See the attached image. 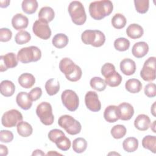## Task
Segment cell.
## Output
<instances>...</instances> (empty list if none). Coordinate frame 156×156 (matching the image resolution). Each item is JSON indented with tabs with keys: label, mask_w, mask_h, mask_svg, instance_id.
Here are the masks:
<instances>
[{
	"label": "cell",
	"mask_w": 156,
	"mask_h": 156,
	"mask_svg": "<svg viewBox=\"0 0 156 156\" xmlns=\"http://www.w3.org/2000/svg\"><path fill=\"white\" fill-rule=\"evenodd\" d=\"M73 149L76 153L83 152L87 147V142L83 138H77L73 141Z\"/></svg>",
	"instance_id": "33"
},
{
	"label": "cell",
	"mask_w": 156,
	"mask_h": 156,
	"mask_svg": "<svg viewBox=\"0 0 156 156\" xmlns=\"http://www.w3.org/2000/svg\"><path fill=\"white\" fill-rule=\"evenodd\" d=\"M41 52L40 49L34 46L21 48L17 54L18 61L23 63H28L37 62L41 58Z\"/></svg>",
	"instance_id": "5"
},
{
	"label": "cell",
	"mask_w": 156,
	"mask_h": 156,
	"mask_svg": "<svg viewBox=\"0 0 156 156\" xmlns=\"http://www.w3.org/2000/svg\"><path fill=\"white\" fill-rule=\"evenodd\" d=\"M110 133L114 138L120 139L125 136L126 133V128L124 125H115L112 128Z\"/></svg>",
	"instance_id": "38"
},
{
	"label": "cell",
	"mask_w": 156,
	"mask_h": 156,
	"mask_svg": "<svg viewBox=\"0 0 156 156\" xmlns=\"http://www.w3.org/2000/svg\"><path fill=\"white\" fill-rule=\"evenodd\" d=\"M144 30L143 27L137 24H130L127 29L126 34L129 37L132 39H138L143 35Z\"/></svg>",
	"instance_id": "21"
},
{
	"label": "cell",
	"mask_w": 156,
	"mask_h": 156,
	"mask_svg": "<svg viewBox=\"0 0 156 156\" xmlns=\"http://www.w3.org/2000/svg\"><path fill=\"white\" fill-rule=\"evenodd\" d=\"M32 155H44L45 154L41 151V150H40V149H36L35 150L32 154Z\"/></svg>",
	"instance_id": "49"
},
{
	"label": "cell",
	"mask_w": 156,
	"mask_h": 156,
	"mask_svg": "<svg viewBox=\"0 0 156 156\" xmlns=\"http://www.w3.org/2000/svg\"><path fill=\"white\" fill-rule=\"evenodd\" d=\"M23 11L27 14L35 13L38 8V2L36 0H24L22 2Z\"/></svg>",
	"instance_id": "31"
},
{
	"label": "cell",
	"mask_w": 156,
	"mask_h": 156,
	"mask_svg": "<svg viewBox=\"0 0 156 156\" xmlns=\"http://www.w3.org/2000/svg\"><path fill=\"white\" fill-rule=\"evenodd\" d=\"M151 124L149 117L144 114H140L137 116L134 121L135 127L140 131L147 130Z\"/></svg>",
	"instance_id": "19"
},
{
	"label": "cell",
	"mask_w": 156,
	"mask_h": 156,
	"mask_svg": "<svg viewBox=\"0 0 156 156\" xmlns=\"http://www.w3.org/2000/svg\"><path fill=\"white\" fill-rule=\"evenodd\" d=\"M17 132L20 136L27 137L32 133L33 129L29 123L22 121L17 124Z\"/></svg>",
	"instance_id": "28"
},
{
	"label": "cell",
	"mask_w": 156,
	"mask_h": 156,
	"mask_svg": "<svg viewBox=\"0 0 156 156\" xmlns=\"http://www.w3.org/2000/svg\"><path fill=\"white\" fill-rule=\"evenodd\" d=\"M115 71V66L110 63H105L101 68V74L102 75L105 77L110 73H113Z\"/></svg>",
	"instance_id": "44"
},
{
	"label": "cell",
	"mask_w": 156,
	"mask_h": 156,
	"mask_svg": "<svg viewBox=\"0 0 156 156\" xmlns=\"http://www.w3.org/2000/svg\"><path fill=\"white\" fill-rule=\"evenodd\" d=\"M114 47L119 51H127L130 47V41L124 37L118 38L114 41Z\"/></svg>",
	"instance_id": "37"
},
{
	"label": "cell",
	"mask_w": 156,
	"mask_h": 156,
	"mask_svg": "<svg viewBox=\"0 0 156 156\" xmlns=\"http://www.w3.org/2000/svg\"><path fill=\"white\" fill-rule=\"evenodd\" d=\"M45 89L49 96L56 94L60 90V83L56 79H50L45 83Z\"/></svg>",
	"instance_id": "26"
},
{
	"label": "cell",
	"mask_w": 156,
	"mask_h": 156,
	"mask_svg": "<svg viewBox=\"0 0 156 156\" xmlns=\"http://www.w3.org/2000/svg\"><path fill=\"white\" fill-rule=\"evenodd\" d=\"M22 114L16 109L5 112L1 118V123L5 127H13L23 121Z\"/></svg>",
	"instance_id": "9"
},
{
	"label": "cell",
	"mask_w": 156,
	"mask_h": 156,
	"mask_svg": "<svg viewBox=\"0 0 156 156\" xmlns=\"http://www.w3.org/2000/svg\"><path fill=\"white\" fill-rule=\"evenodd\" d=\"M134 4L136 10L141 14L148 11L149 7V1L148 0H135Z\"/></svg>",
	"instance_id": "40"
},
{
	"label": "cell",
	"mask_w": 156,
	"mask_h": 156,
	"mask_svg": "<svg viewBox=\"0 0 156 156\" xmlns=\"http://www.w3.org/2000/svg\"><path fill=\"white\" fill-rule=\"evenodd\" d=\"M16 102L18 105L23 110L30 108L32 105V101L30 99L29 93L24 91H21L17 94Z\"/></svg>",
	"instance_id": "17"
},
{
	"label": "cell",
	"mask_w": 156,
	"mask_h": 156,
	"mask_svg": "<svg viewBox=\"0 0 156 156\" xmlns=\"http://www.w3.org/2000/svg\"><path fill=\"white\" fill-rule=\"evenodd\" d=\"M53 154H56V155H61L60 154H59V153H57V152H53V151H50V152H48V154H47V155H53Z\"/></svg>",
	"instance_id": "52"
},
{
	"label": "cell",
	"mask_w": 156,
	"mask_h": 156,
	"mask_svg": "<svg viewBox=\"0 0 156 156\" xmlns=\"http://www.w3.org/2000/svg\"><path fill=\"white\" fill-rule=\"evenodd\" d=\"M10 1L7 0V1H0V3H1V7L2 8H5V7H7L9 6V4H10Z\"/></svg>",
	"instance_id": "48"
},
{
	"label": "cell",
	"mask_w": 156,
	"mask_h": 156,
	"mask_svg": "<svg viewBox=\"0 0 156 156\" xmlns=\"http://www.w3.org/2000/svg\"><path fill=\"white\" fill-rule=\"evenodd\" d=\"M35 82L34 76L30 73H23L18 77V83L24 88H31Z\"/></svg>",
	"instance_id": "23"
},
{
	"label": "cell",
	"mask_w": 156,
	"mask_h": 156,
	"mask_svg": "<svg viewBox=\"0 0 156 156\" xmlns=\"http://www.w3.org/2000/svg\"><path fill=\"white\" fill-rule=\"evenodd\" d=\"M13 139V134L11 131L2 130L0 132V141L2 143L11 142Z\"/></svg>",
	"instance_id": "41"
},
{
	"label": "cell",
	"mask_w": 156,
	"mask_h": 156,
	"mask_svg": "<svg viewBox=\"0 0 156 156\" xmlns=\"http://www.w3.org/2000/svg\"><path fill=\"white\" fill-rule=\"evenodd\" d=\"M138 147V141L135 137H128L125 139L122 143L124 150L127 152H133L135 151Z\"/></svg>",
	"instance_id": "29"
},
{
	"label": "cell",
	"mask_w": 156,
	"mask_h": 156,
	"mask_svg": "<svg viewBox=\"0 0 156 156\" xmlns=\"http://www.w3.org/2000/svg\"><path fill=\"white\" fill-rule=\"evenodd\" d=\"M41 94H42V90L40 87H38L34 88L29 93V96L32 101H35L38 100L41 96Z\"/></svg>",
	"instance_id": "45"
},
{
	"label": "cell",
	"mask_w": 156,
	"mask_h": 156,
	"mask_svg": "<svg viewBox=\"0 0 156 156\" xmlns=\"http://www.w3.org/2000/svg\"><path fill=\"white\" fill-rule=\"evenodd\" d=\"M144 94L149 98H154L156 95V85L154 83H147L144 89Z\"/></svg>",
	"instance_id": "42"
},
{
	"label": "cell",
	"mask_w": 156,
	"mask_h": 156,
	"mask_svg": "<svg viewBox=\"0 0 156 156\" xmlns=\"http://www.w3.org/2000/svg\"><path fill=\"white\" fill-rule=\"evenodd\" d=\"M125 87L129 92L131 93H137L141 90L142 83L138 79H130L126 82Z\"/></svg>",
	"instance_id": "25"
},
{
	"label": "cell",
	"mask_w": 156,
	"mask_h": 156,
	"mask_svg": "<svg viewBox=\"0 0 156 156\" xmlns=\"http://www.w3.org/2000/svg\"><path fill=\"white\" fill-rule=\"evenodd\" d=\"M7 154H8L7 147L3 144H0V155L1 156H5Z\"/></svg>",
	"instance_id": "47"
},
{
	"label": "cell",
	"mask_w": 156,
	"mask_h": 156,
	"mask_svg": "<svg viewBox=\"0 0 156 156\" xmlns=\"http://www.w3.org/2000/svg\"><path fill=\"white\" fill-rule=\"evenodd\" d=\"M38 16L39 20H43L47 23H49L54 19L55 13L51 7L46 6L42 7L40 10Z\"/></svg>",
	"instance_id": "24"
},
{
	"label": "cell",
	"mask_w": 156,
	"mask_h": 156,
	"mask_svg": "<svg viewBox=\"0 0 156 156\" xmlns=\"http://www.w3.org/2000/svg\"><path fill=\"white\" fill-rule=\"evenodd\" d=\"M114 154V153H113ZM113 153H109L108 154V155H110V154H113ZM115 154H116V155H119V154H117V153H115Z\"/></svg>",
	"instance_id": "53"
},
{
	"label": "cell",
	"mask_w": 156,
	"mask_h": 156,
	"mask_svg": "<svg viewBox=\"0 0 156 156\" xmlns=\"http://www.w3.org/2000/svg\"><path fill=\"white\" fill-rule=\"evenodd\" d=\"M68 12L72 21L76 25L81 26L85 23L87 15L83 4L77 1L71 2L68 5Z\"/></svg>",
	"instance_id": "3"
},
{
	"label": "cell",
	"mask_w": 156,
	"mask_h": 156,
	"mask_svg": "<svg viewBox=\"0 0 156 156\" xmlns=\"http://www.w3.org/2000/svg\"><path fill=\"white\" fill-rule=\"evenodd\" d=\"M104 118L108 122H115L119 119L118 107L111 105L105 108L104 112Z\"/></svg>",
	"instance_id": "20"
},
{
	"label": "cell",
	"mask_w": 156,
	"mask_h": 156,
	"mask_svg": "<svg viewBox=\"0 0 156 156\" xmlns=\"http://www.w3.org/2000/svg\"><path fill=\"white\" fill-rule=\"evenodd\" d=\"M36 113L44 125L50 126L54 122L52 106L49 102H43L38 104L36 108Z\"/></svg>",
	"instance_id": "7"
},
{
	"label": "cell",
	"mask_w": 156,
	"mask_h": 156,
	"mask_svg": "<svg viewBox=\"0 0 156 156\" xmlns=\"http://www.w3.org/2000/svg\"><path fill=\"white\" fill-rule=\"evenodd\" d=\"M1 93L5 97L12 96L15 91V86L14 83L9 80H2L1 83Z\"/></svg>",
	"instance_id": "22"
},
{
	"label": "cell",
	"mask_w": 156,
	"mask_h": 156,
	"mask_svg": "<svg viewBox=\"0 0 156 156\" xmlns=\"http://www.w3.org/2000/svg\"><path fill=\"white\" fill-rule=\"evenodd\" d=\"M57 147L63 151H68L71 146V141L68 138H67L65 135H62L58 136L54 142Z\"/></svg>",
	"instance_id": "34"
},
{
	"label": "cell",
	"mask_w": 156,
	"mask_h": 156,
	"mask_svg": "<svg viewBox=\"0 0 156 156\" xmlns=\"http://www.w3.org/2000/svg\"><path fill=\"white\" fill-rule=\"evenodd\" d=\"M58 124L60 127L63 128L68 134L71 135L79 133L82 129L80 123L68 115L61 116L58 120Z\"/></svg>",
	"instance_id": "6"
},
{
	"label": "cell",
	"mask_w": 156,
	"mask_h": 156,
	"mask_svg": "<svg viewBox=\"0 0 156 156\" xmlns=\"http://www.w3.org/2000/svg\"><path fill=\"white\" fill-rule=\"evenodd\" d=\"M32 30L34 34L41 39L48 40L51 35V30L48 23L39 19L34 22Z\"/></svg>",
	"instance_id": "11"
},
{
	"label": "cell",
	"mask_w": 156,
	"mask_h": 156,
	"mask_svg": "<svg viewBox=\"0 0 156 156\" xmlns=\"http://www.w3.org/2000/svg\"><path fill=\"white\" fill-rule=\"evenodd\" d=\"M59 68L65 74L66 78L71 82H77L82 77L81 68L69 58H62L59 63Z\"/></svg>",
	"instance_id": "2"
},
{
	"label": "cell",
	"mask_w": 156,
	"mask_h": 156,
	"mask_svg": "<svg viewBox=\"0 0 156 156\" xmlns=\"http://www.w3.org/2000/svg\"><path fill=\"white\" fill-rule=\"evenodd\" d=\"M119 119L122 121H127L132 118L134 114L133 106L127 102H122L118 106Z\"/></svg>",
	"instance_id": "14"
},
{
	"label": "cell",
	"mask_w": 156,
	"mask_h": 156,
	"mask_svg": "<svg viewBox=\"0 0 156 156\" xmlns=\"http://www.w3.org/2000/svg\"><path fill=\"white\" fill-rule=\"evenodd\" d=\"M155 102L152 104V107H151V112L153 115V116H155Z\"/></svg>",
	"instance_id": "50"
},
{
	"label": "cell",
	"mask_w": 156,
	"mask_h": 156,
	"mask_svg": "<svg viewBox=\"0 0 156 156\" xmlns=\"http://www.w3.org/2000/svg\"><path fill=\"white\" fill-rule=\"evenodd\" d=\"M111 22L115 28L121 29L125 27L126 24V18L122 14L116 13L112 17Z\"/></svg>",
	"instance_id": "36"
},
{
	"label": "cell",
	"mask_w": 156,
	"mask_h": 156,
	"mask_svg": "<svg viewBox=\"0 0 156 156\" xmlns=\"http://www.w3.org/2000/svg\"><path fill=\"white\" fill-rule=\"evenodd\" d=\"M85 103L87 107L92 112H99L101 108V103L99 100L98 94L95 91H89L86 93Z\"/></svg>",
	"instance_id": "12"
},
{
	"label": "cell",
	"mask_w": 156,
	"mask_h": 156,
	"mask_svg": "<svg viewBox=\"0 0 156 156\" xmlns=\"http://www.w3.org/2000/svg\"><path fill=\"white\" fill-rule=\"evenodd\" d=\"M12 36V31L7 28H1L0 29V41L1 42L9 41Z\"/></svg>",
	"instance_id": "43"
},
{
	"label": "cell",
	"mask_w": 156,
	"mask_h": 156,
	"mask_svg": "<svg viewBox=\"0 0 156 156\" xmlns=\"http://www.w3.org/2000/svg\"><path fill=\"white\" fill-rule=\"evenodd\" d=\"M81 39L85 44L101 47L105 43V37L104 33L99 30H86L82 34Z\"/></svg>",
	"instance_id": "4"
},
{
	"label": "cell",
	"mask_w": 156,
	"mask_h": 156,
	"mask_svg": "<svg viewBox=\"0 0 156 156\" xmlns=\"http://www.w3.org/2000/svg\"><path fill=\"white\" fill-rule=\"evenodd\" d=\"M155 121H154V122H153V123L152 124H151V129H152V130L153 131V132L154 133H155L156 132H155Z\"/></svg>",
	"instance_id": "51"
},
{
	"label": "cell",
	"mask_w": 156,
	"mask_h": 156,
	"mask_svg": "<svg viewBox=\"0 0 156 156\" xmlns=\"http://www.w3.org/2000/svg\"><path fill=\"white\" fill-rule=\"evenodd\" d=\"M105 78L104 80L106 84L111 87H118L122 82L121 76L116 71L110 73Z\"/></svg>",
	"instance_id": "27"
},
{
	"label": "cell",
	"mask_w": 156,
	"mask_h": 156,
	"mask_svg": "<svg viewBox=\"0 0 156 156\" xmlns=\"http://www.w3.org/2000/svg\"><path fill=\"white\" fill-rule=\"evenodd\" d=\"M18 58L13 52H9L0 57V71L4 72L9 68H13L18 65Z\"/></svg>",
	"instance_id": "13"
},
{
	"label": "cell",
	"mask_w": 156,
	"mask_h": 156,
	"mask_svg": "<svg viewBox=\"0 0 156 156\" xmlns=\"http://www.w3.org/2000/svg\"><path fill=\"white\" fill-rule=\"evenodd\" d=\"M90 86L94 90L98 91H102L106 88V83L105 80L100 77H94L90 82Z\"/></svg>",
	"instance_id": "35"
},
{
	"label": "cell",
	"mask_w": 156,
	"mask_h": 156,
	"mask_svg": "<svg viewBox=\"0 0 156 156\" xmlns=\"http://www.w3.org/2000/svg\"><path fill=\"white\" fill-rule=\"evenodd\" d=\"M113 5L111 1H96L90 3L89 13L90 16L96 20H101L108 16L112 12Z\"/></svg>",
	"instance_id": "1"
},
{
	"label": "cell",
	"mask_w": 156,
	"mask_h": 156,
	"mask_svg": "<svg viewBox=\"0 0 156 156\" xmlns=\"http://www.w3.org/2000/svg\"><path fill=\"white\" fill-rule=\"evenodd\" d=\"M120 69L125 75H132L136 71L135 62L130 58H124L120 62Z\"/></svg>",
	"instance_id": "16"
},
{
	"label": "cell",
	"mask_w": 156,
	"mask_h": 156,
	"mask_svg": "<svg viewBox=\"0 0 156 156\" xmlns=\"http://www.w3.org/2000/svg\"><path fill=\"white\" fill-rule=\"evenodd\" d=\"M63 132L60 129H54L50 130L48 133V138L53 143L55 142V140L62 135H64Z\"/></svg>",
	"instance_id": "46"
},
{
	"label": "cell",
	"mask_w": 156,
	"mask_h": 156,
	"mask_svg": "<svg viewBox=\"0 0 156 156\" xmlns=\"http://www.w3.org/2000/svg\"><path fill=\"white\" fill-rule=\"evenodd\" d=\"M155 57H151L144 62L140 71V76L145 81H153L155 79Z\"/></svg>",
	"instance_id": "10"
},
{
	"label": "cell",
	"mask_w": 156,
	"mask_h": 156,
	"mask_svg": "<svg viewBox=\"0 0 156 156\" xmlns=\"http://www.w3.org/2000/svg\"><path fill=\"white\" fill-rule=\"evenodd\" d=\"M31 38L30 34L26 30H21L18 32L15 37V41L18 44H24L28 43Z\"/></svg>",
	"instance_id": "39"
},
{
	"label": "cell",
	"mask_w": 156,
	"mask_h": 156,
	"mask_svg": "<svg viewBox=\"0 0 156 156\" xmlns=\"http://www.w3.org/2000/svg\"><path fill=\"white\" fill-rule=\"evenodd\" d=\"M142 146L144 148L155 154L156 151V136L154 135L144 136L142 140Z\"/></svg>",
	"instance_id": "30"
},
{
	"label": "cell",
	"mask_w": 156,
	"mask_h": 156,
	"mask_svg": "<svg viewBox=\"0 0 156 156\" xmlns=\"http://www.w3.org/2000/svg\"><path fill=\"white\" fill-rule=\"evenodd\" d=\"M28 24L29 20L27 17L21 13L15 15L12 19V26L16 30H21L26 29L27 27Z\"/></svg>",
	"instance_id": "15"
},
{
	"label": "cell",
	"mask_w": 156,
	"mask_h": 156,
	"mask_svg": "<svg viewBox=\"0 0 156 156\" xmlns=\"http://www.w3.org/2000/svg\"><path fill=\"white\" fill-rule=\"evenodd\" d=\"M149 51V46L144 41H140L134 44L132 49V53L136 58H142Z\"/></svg>",
	"instance_id": "18"
},
{
	"label": "cell",
	"mask_w": 156,
	"mask_h": 156,
	"mask_svg": "<svg viewBox=\"0 0 156 156\" xmlns=\"http://www.w3.org/2000/svg\"><path fill=\"white\" fill-rule=\"evenodd\" d=\"M52 44L57 48H63L68 43V38L64 34H57L52 38Z\"/></svg>",
	"instance_id": "32"
},
{
	"label": "cell",
	"mask_w": 156,
	"mask_h": 156,
	"mask_svg": "<svg viewBox=\"0 0 156 156\" xmlns=\"http://www.w3.org/2000/svg\"><path fill=\"white\" fill-rule=\"evenodd\" d=\"M63 105L69 111L76 110L79 105V99L77 94L72 90H65L61 95Z\"/></svg>",
	"instance_id": "8"
}]
</instances>
